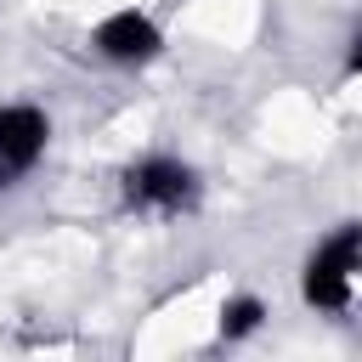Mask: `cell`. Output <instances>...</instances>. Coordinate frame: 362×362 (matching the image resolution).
<instances>
[{
	"instance_id": "obj_1",
	"label": "cell",
	"mask_w": 362,
	"mask_h": 362,
	"mask_svg": "<svg viewBox=\"0 0 362 362\" xmlns=\"http://www.w3.org/2000/svg\"><path fill=\"white\" fill-rule=\"evenodd\" d=\"M356 255H362V226H339L328 243L311 249L300 294L317 311H345L351 305V277H356Z\"/></svg>"
},
{
	"instance_id": "obj_2",
	"label": "cell",
	"mask_w": 362,
	"mask_h": 362,
	"mask_svg": "<svg viewBox=\"0 0 362 362\" xmlns=\"http://www.w3.org/2000/svg\"><path fill=\"white\" fill-rule=\"evenodd\" d=\"M198 198V175H192V164H181V158H141V164H130L124 170V204L130 209H158V215H175V209H187Z\"/></svg>"
},
{
	"instance_id": "obj_3",
	"label": "cell",
	"mask_w": 362,
	"mask_h": 362,
	"mask_svg": "<svg viewBox=\"0 0 362 362\" xmlns=\"http://www.w3.org/2000/svg\"><path fill=\"white\" fill-rule=\"evenodd\" d=\"M45 141H51V119L40 107H28V102L0 107V187H11L23 170H34Z\"/></svg>"
},
{
	"instance_id": "obj_4",
	"label": "cell",
	"mask_w": 362,
	"mask_h": 362,
	"mask_svg": "<svg viewBox=\"0 0 362 362\" xmlns=\"http://www.w3.org/2000/svg\"><path fill=\"white\" fill-rule=\"evenodd\" d=\"M158 45H164V34L153 28V17H141V11H113V17H102L96 23V51L107 57V62H153L158 57Z\"/></svg>"
},
{
	"instance_id": "obj_5",
	"label": "cell",
	"mask_w": 362,
	"mask_h": 362,
	"mask_svg": "<svg viewBox=\"0 0 362 362\" xmlns=\"http://www.w3.org/2000/svg\"><path fill=\"white\" fill-rule=\"evenodd\" d=\"M260 317H266V305H260L255 294L226 300V311H221V339H249V334L260 328Z\"/></svg>"
}]
</instances>
